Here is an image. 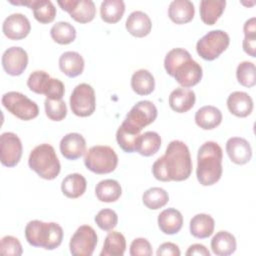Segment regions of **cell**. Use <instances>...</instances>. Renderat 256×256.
<instances>
[{
    "label": "cell",
    "mask_w": 256,
    "mask_h": 256,
    "mask_svg": "<svg viewBox=\"0 0 256 256\" xmlns=\"http://www.w3.org/2000/svg\"><path fill=\"white\" fill-rule=\"evenodd\" d=\"M152 173L162 182L188 179L192 173V160L187 145L180 140L171 141L165 154L153 163Z\"/></svg>",
    "instance_id": "cell-1"
},
{
    "label": "cell",
    "mask_w": 256,
    "mask_h": 256,
    "mask_svg": "<svg viewBox=\"0 0 256 256\" xmlns=\"http://www.w3.org/2000/svg\"><path fill=\"white\" fill-rule=\"evenodd\" d=\"M164 68L167 74L174 77L183 88L195 86L203 76L201 65L183 48H174L166 54Z\"/></svg>",
    "instance_id": "cell-2"
},
{
    "label": "cell",
    "mask_w": 256,
    "mask_h": 256,
    "mask_svg": "<svg viewBox=\"0 0 256 256\" xmlns=\"http://www.w3.org/2000/svg\"><path fill=\"white\" fill-rule=\"evenodd\" d=\"M223 151L220 145L214 141L202 144L197 154L196 176L203 186H211L217 183L222 176Z\"/></svg>",
    "instance_id": "cell-3"
},
{
    "label": "cell",
    "mask_w": 256,
    "mask_h": 256,
    "mask_svg": "<svg viewBox=\"0 0 256 256\" xmlns=\"http://www.w3.org/2000/svg\"><path fill=\"white\" fill-rule=\"evenodd\" d=\"M25 238L34 247H41L46 250H54L60 246L63 240V229L55 222H43L32 220L25 227Z\"/></svg>",
    "instance_id": "cell-4"
},
{
    "label": "cell",
    "mask_w": 256,
    "mask_h": 256,
    "mask_svg": "<svg viewBox=\"0 0 256 256\" xmlns=\"http://www.w3.org/2000/svg\"><path fill=\"white\" fill-rule=\"evenodd\" d=\"M29 167L45 180L55 179L61 170L59 159L53 146L47 143L36 146L29 155Z\"/></svg>",
    "instance_id": "cell-5"
},
{
    "label": "cell",
    "mask_w": 256,
    "mask_h": 256,
    "mask_svg": "<svg viewBox=\"0 0 256 256\" xmlns=\"http://www.w3.org/2000/svg\"><path fill=\"white\" fill-rule=\"evenodd\" d=\"M84 164L88 170L95 174H108L116 169L118 156L110 146L96 145L85 152Z\"/></svg>",
    "instance_id": "cell-6"
},
{
    "label": "cell",
    "mask_w": 256,
    "mask_h": 256,
    "mask_svg": "<svg viewBox=\"0 0 256 256\" xmlns=\"http://www.w3.org/2000/svg\"><path fill=\"white\" fill-rule=\"evenodd\" d=\"M27 86L32 92L43 94L47 99L52 100H61L65 93L63 82L57 78H52L43 70L32 72L28 77Z\"/></svg>",
    "instance_id": "cell-7"
},
{
    "label": "cell",
    "mask_w": 256,
    "mask_h": 256,
    "mask_svg": "<svg viewBox=\"0 0 256 256\" xmlns=\"http://www.w3.org/2000/svg\"><path fill=\"white\" fill-rule=\"evenodd\" d=\"M230 37L223 30H212L200 38L196 43L198 55L207 61L218 58L229 46Z\"/></svg>",
    "instance_id": "cell-8"
},
{
    "label": "cell",
    "mask_w": 256,
    "mask_h": 256,
    "mask_svg": "<svg viewBox=\"0 0 256 256\" xmlns=\"http://www.w3.org/2000/svg\"><path fill=\"white\" fill-rule=\"evenodd\" d=\"M1 102L8 112L20 120L29 121L36 118L39 114L38 105L21 92H7L2 96Z\"/></svg>",
    "instance_id": "cell-9"
},
{
    "label": "cell",
    "mask_w": 256,
    "mask_h": 256,
    "mask_svg": "<svg viewBox=\"0 0 256 256\" xmlns=\"http://www.w3.org/2000/svg\"><path fill=\"white\" fill-rule=\"evenodd\" d=\"M72 112L79 117H88L92 115L96 108L95 91L87 83L78 84L69 99Z\"/></svg>",
    "instance_id": "cell-10"
},
{
    "label": "cell",
    "mask_w": 256,
    "mask_h": 256,
    "mask_svg": "<svg viewBox=\"0 0 256 256\" xmlns=\"http://www.w3.org/2000/svg\"><path fill=\"white\" fill-rule=\"evenodd\" d=\"M157 114V108L153 102L149 100H142L137 102L130 109L123 123L132 129L141 132L144 127L155 121Z\"/></svg>",
    "instance_id": "cell-11"
},
{
    "label": "cell",
    "mask_w": 256,
    "mask_h": 256,
    "mask_svg": "<svg viewBox=\"0 0 256 256\" xmlns=\"http://www.w3.org/2000/svg\"><path fill=\"white\" fill-rule=\"evenodd\" d=\"M96 231L89 225L80 226L70 239V253L74 256H91L97 245Z\"/></svg>",
    "instance_id": "cell-12"
},
{
    "label": "cell",
    "mask_w": 256,
    "mask_h": 256,
    "mask_svg": "<svg viewBox=\"0 0 256 256\" xmlns=\"http://www.w3.org/2000/svg\"><path fill=\"white\" fill-rule=\"evenodd\" d=\"M23 147L20 138L13 132H4L0 136V160L6 167L16 166L22 156Z\"/></svg>",
    "instance_id": "cell-13"
},
{
    "label": "cell",
    "mask_w": 256,
    "mask_h": 256,
    "mask_svg": "<svg viewBox=\"0 0 256 256\" xmlns=\"http://www.w3.org/2000/svg\"><path fill=\"white\" fill-rule=\"evenodd\" d=\"M57 3L78 23L91 22L96 15V7L92 0H59Z\"/></svg>",
    "instance_id": "cell-14"
},
{
    "label": "cell",
    "mask_w": 256,
    "mask_h": 256,
    "mask_svg": "<svg viewBox=\"0 0 256 256\" xmlns=\"http://www.w3.org/2000/svg\"><path fill=\"white\" fill-rule=\"evenodd\" d=\"M2 66L4 71L11 76L21 75L28 65L27 52L18 46L6 49L2 55Z\"/></svg>",
    "instance_id": "cell-15"
},
{
    "label": "cell",
    "mask_w": 256,
    "mask_h": 256,
    "mask_svg": "<svg viewBox=\"0 0 256 256\" xmlns=\"http://www.w3.org/2000/svg\"><path fill=\"white\" fill-rule=\"evenodd\" d=\"M30 30L31 24L29 19L21 13L9 15L2 24V31L10 40H21L28 36Z\"/></svg>",
    "instance_id": "cell-16"
},
{
    "label": "cell",
    "mask_w": 256,
    "mask_h": 256,
    "mask_svg": "<svg viewBox=\"0 0 256 256\" xmlns=\"http://www.w3.org/2000/svg\"><path fill=\"white\" fill-rule=\"evenodd\" d=\"M14 5L27 6L33 10L34 18L41 24L51 23L56 16V8L50 0H9Z\"/></svg>",
    "instance_id": "cell-17"
},
{
    "label": "cell",
    "mask_w": 256,
    "mask_h": 256,
    "mask_svg": "<svg viewBox=\"0 0 256 256\" xmlns=\"http://www.w3.org/2000/svg\"><path fill=\"white\" fill-rule=\"evenodd\" d=\"M226 152L230 160L238 165H244L252 158L250 143L242 137L229 138L226 142Z\"/></svg>",
    "instance_id": "cell-18"
},
{
    "label": "cell",
    "mask_w": 256,
    "mask_h": 256,
    "mask_svg": "<svg viewBox=\"0 0 256 256\" xmlns=\"http://www.w3.org/2000/svg\"><path fill=\"white\" fill-rule=\"evenodd\" d=\"M60 152L68 160H76L86 152V141L79 133H68L60 141Z\"/></svg>",
    "instance_id": "cell-19"
},
{
    "label": "cell",
    "mask_w": 256,
    "mask_h": 256,
    "mask_svg": "<svg viewBox=\"0 0 256 256\" xmlns=\"http://www.w3.org/2000/svg\"><path fill=\"white\" fill-rule=\"evenodd\" d=\"M227 107L231 114L244 118L252 113L253 100L248 93L243 91H235L228 96Z\"/></svg>",
    "instance_id": "cell-20"
},
{
    "label": "cell",
    "mask_w": 256,
    "mask_h": 256,
    "mask_svg": "<svg viewBox=\"0 0 256 256\" xmlns=\"http://www.w3.org/2000/svg\"><path fill=\"white\" fill-rule=\"evenodd\" d=\"M126 30L134 37L142 38L147 36L152 29V22L149 16L143 11H133L125 22Z\"/></svg>",
    "instance_id": "cell-21"
},
{
    "label": "cell",
    "mask_w": 256,
    "mask_h": 256,
    "mask_svg": "<svg viewBox=\"0 0 256 256\" xmlns=\"http://www.w3.org/2000/svg\"><path fill=\"white\" fill-rule=\"evenodd\" d=\"M196 96L193 90L179 87L174 89L169 95V106L177 113H185L193 108Z\"/></svg>",
    "instance_id": "cell-22"
},
{
    "label": "cell",
    "mask_w": 256,
    "mask_h": 256,
    "mask_svg": "<svg viewBox=\"0 0 256 256\" xmlns=\"http://www.w3.org/2000/svg\"><path fill=\"white\" fill-rule=\"evenodd\" d=\"M159 229L167 235L177 234L183 225V216L175 208H167L158 215Z\"/></svg>",
    "instance_id": "cell-23"
},
{
    "label": "cell",
    "mask_w": 256,
    "mask_h": 256,
    "mask_svg": "<svg viewBox=\"0 0 256 256\" xmlns=\"http://www.w3.org/2000/svg\"><path fill=\"white\" fill-rule=\"evenodd\" d=\"M195 14V8L189 0H174L169 4L168 16L176 24H186L190 22Z\"/></svg>",
    "instance_id": "cell-24"
},
{
    "label": "cell",
    "mask_w": 256,
    "mask_h": 256,
    "mask_svg": "<svg viewBox=\"0 0 256 256\" xmlns=\"http://www.w3.org/2000/svg\"><path fill=\"white\" fill-rule=\"evenodd\" d=\"M84 65L83 57L75 51L64 52L59 58V68L61 72L70 78L81 75L84 70Z\"/></svg>",
    "instance_id": "cell-25"
},
{
    "label": "cell",
    "mask_w": 256,
    "mask_h": 256,
    "mask_svg": "<svg viewBox=\"0 0 256 256\" xmlns=\"http://www.w3.org/2000/svg\"><path fill=\"white\" fill-rule=\"evenodd\" d=\"M222 122L221 111L212 105L199 108L195 113V123L204 130H212Z\"/></svg>",
    "instance_id": "cell-26"
},
{
    "label": "cell",
    "mask_w": 256,
    "mask_h": 256,
    "mask_svg": "<svg viewBox=\"0 0 256 256\" xmlns=\"http://www.w3.org/2000/svg\"><path fill=\"white\" fill-rule=\"evenodd\" d=\"M225 0H202L199 5L200 18L207 25H214L225 10Z\"/></svg>",
    "instance_id": "cell-27"
},
{
    "label": "cell",
    "mask_w": 256,
    "mask_h": 256,
    "mask_svg": "<svg viewBox=\"0 0 256 256\" xmlns=\"http://www.w3.org/2000/svg\"><path fill=\"white\" fill-rule=\"evenodd\" d=\"M87 187V181L85 177L79 173H72L67 175L61 183L62 193L70 198L76 199L84 194Z\"/></svg>",
    "instance_id": "cell-28"
},
{
    "label": "cell",
    "mask_w": 256,
    "mask_h": 256,
    "mask_svg": "<svg viewBox=\"0 0 256 256\" xmlns=\"http://www.w3.org/2000/svg\"><path fill=\"white\" fill-rule=\"evenodd\" d=\"M236 239L228 231L217 232L211 240V249L215 255L228 256L236 250Z\"/></svg>",
    "instance_id": "cell-29"
},
{
    "label": "cell",
    "mask_w": 256,
    "mask_h": 256,
    "mask_svg": "<svg viewBox=\"0 0 256 256\" xmlns=\"http://www.w3.org/2000/svg\"><path fill=\"white\" fill-rule=\"evenodd\" d=\"M215 227L214 219L204 213L196 214L190 220V233L195 238L205 239L213 234Z\"/></svg>",
    "instance_id": "cell-30"
},
{
    "label": "cell",
    "mask_w": 256,
    "mask_h": 256,
    "mask_svg": "<svg viewBox=\"0 0 256 256\" xmlns=\"http://www.w3.org/2000/svg\"><path fill=\"white\" fill-rule=\"evenodd\" d=\"M122 194V188L114 179H104L95 187V195L101 202L111 203L117 201Z\"/></svg>",
    "instance_id": "cell-31"
},
{
    "label": "cell",
    "mask_w": 256,
    "mask_h": 256,
    "mask_svg": "<svg viewBox=\"0 0 256 256\" xmlns=\"http://www.w3.org/2000/svg\"><path fill=\"white\" fill-rule=\"evenodd\" d=\"M131 88L138 95H149L155 88L154 76L146 69L135 71L131 77Z\"/></svg>",
    "instance_id": "cell-32"
},
{
    "label": "cell",
    "mask_w": 256,
    "mask_h": 256,
    "mask_svg": "<svg viewBox=\"0 0 256 256\" xmlns=\"http://www.w3.org/2000/svg\"><path fill=\"white\" fill-rule=\"evenodd\" d=\"M161 147V137L157 132L154 131H147L137 139L136 142V149L135 151L138 152L142 156H152L158 152Z\"/></svg>",
    "instance_id": "cell-33"
},
{
    "label": "cell",
    "mask_w": 256,
    "mask_h": 256,
    "mask_svg": "<svg viewBox=\"0 0 256 256\" xmlns=\"http://www.w3.org/2000/svg\"><path fill=\"white\" fill-rule=\"evenodd\" d=\"M126 250V240L122 233L112 231L107 234L100 256H123Z\"/></svg>",
    "instance_id": "cell-34"
},
{
    "label": "cell",
    "mask_w": 256,
    "mask_h": 256,
    "mask_svg": "<svg viewBox=\"0 0 256 256\" xmlns=\"http://www.w3.org/2000/svg\"><path fill=\"white\" fill-rule=\"evenodd\" d=\"M125 12V3L122 0H104L100 6L101 19L110 24L117 23Z\"/></svg>",
    "instance_id": "cell-35"
},
{
    "label": "cell",
    "mask_w": 256,
    "mask_h": 256,
    "mask_svg": "<svg viewBox=\"0 0 256 256\" xmlns=\"http://www.w3.org/2000/svg\"><path fill=\"white\" fill-rule=\"evenodd\" d=\"M51 38L58 44L67 45L76 38V30L72 24L65 21L55 23L50 29Z\"/></svg>",
    "instance_id": "cell-36"
},
{
    "label": "cell",
    "mask_w": 256,
    "mask_h": 256,
    "mask_svg": "<svg viewBox=\"0 0 256 256\" xmlns=\"http://www.w3.org/2000/svg\"><path fill=\"white\" fill-rule=\"evenodd\" d=\"M140 133L126 126L125 124H121L116 132V141L119 147L127 153L135 152L136 142Z\"/></svg>",
    "instance_id": "cell-37"
},
{
    "label": "cell",
    "mask_w": 256,
    "mask_h": 256,
    "mask_svg": "<svg viewBox=\"0 0 256 256\" xmlns=\"http://www.w3.org/2000/svg\"><path fill=\"white\" fill-rule=\"evenodd\" d=\"M142 201L148 209L157 210L168 203L169 195L163 188L152 187L143 193Z\"/></svg>",
    "instance_id": "cell-38"
},
{
    "label": "cell",
    "mask_w": 256,
    "mask_h": 256,
    "mask_svg": "<svg viewBox=\"0 0 256 256\" xmlns=\"http://www.w3.org/2000/svg\"><path fill=\"white\" fill-rule=\"evenodd\" d=\"M237 81L244 87L250 88L256 84L255 64L250 61H243L238 64L236 69Z\"/></svg>",
    "instance_id": "cell-39"
},
{
    "label": "cell",
    "mask_w": 256,
    "mask_h": 256,
    "mask_svg": "<svg viewBox=\"0 0 256 256\" xmlns=\"http://www.w3.org/2000/svg\"><path fill=\"white\" fill-rule=\"evenodd\" d=\"M46 116L52 121H62L67 115L66 103L61 100L47 99L44 102Z\"/></svg>",
    "instance_id": "cell-40"
},
{
    "label": "cell",
    "mask_w": 256,
    "mask_h": 256,
    "mask_svg": "<svg viewBox=\"0 0 256 256\" xmlns=\"http://www.w3.org/2000/svg\"><path fill=\"white\" fill-rule=\"evenodd\" d=\"M94 220H95V223L97 224V226L101 230L111 231L112 229H114L117 226L118 216L114 210L106 208V209L100 210L96 214Z\"/></svg>",
    "instance_id": "cell-41"
},
{
    "label": "cell",
    "mask_w": 256,
    "mask_h": 256,
    "mask_svg": "<svg viewBox=\"0 0 256 256\" xmlns=\"http://www.w3.org/2000/svg\"><path fill=\"white\" fill-rule=\"evenodd\" d=\"M0 253L2 255L20 256L23 253L20 241L14 236H4L0 242Z\"/></svg>",
    "instance_id": "cell-42"
},
{
    "label": "cell",
    "mask_w": 256,
    "mask_h": 256,
    "mask_svg": "<svg viewBox=\"0 0 256 256\" xmlns=\"http://www.w3.org/2000/svg\"><path fill=\"white\" fill-rule=\"evenodd\" d=\"M153 254L150 242L145 238H136L130 245L131 256H151Z\"/></svg>",
    "instance_id": "cell-43"
},
{
    "label": "cell",
    "mask_w": 256,
    "mask_h": 256,
    "mask_svg": "<svg viewBox=\"0 0 256 256\" xmlns=\"http://www.w3.org/2000/svg\"><path fill=\"white\" fill-rule=\"evenodd\" d=\"M157 256H179L181 254L179 247L172 242L162 243L157 252Z\"/></svg>",
    "instance_id": "cell-44"
},
{
    "label": "cell",
    "mask_w": 256,
    "mask_h": 256,
    "mask_svg": "<svg viewBox=\"0 0 256 256\" xmlns=\"http://www.w3.org/2000/svg\"><path fill=\"white\" fill-rule=\"evenodd\" d=\"M243 50L251 57H256V35L244 36L242 42Z\"/></svg>",
    "instance_id": "cell-45"
},
{
    "label": "cell",
    "mask_w": 256,
    "mask_h": 256,
    "mask_svg": "<svg viewBox=\"0 0 256 256\" xmlns=\"http://www.w3.org/2000/svg\"><path fill=\"white\" fill-rule=\"evenodd\" d=\"M187 256L197 255V256H209L210 252L209 250L202 244H193L191 245L188 250L186 251Z\"/></svg>",
    "instance_id": "cell-46"
},
{
    "label": "cell",
    "mask_w": 256,
    "mask_h": 256,
    "mask_svg": "<svg viewBox=\"0 0 256 256\" xmlns=\"http://www.w3.org/2000/svg\"><path fill=\"white\" fill-rule=\"evenodd\" d=\"M243 32H244V36L256 35V19H255V17L248 19L244 23Z\"/></svg>",
    "instance_id": "cell-47"
}]
</instances>
